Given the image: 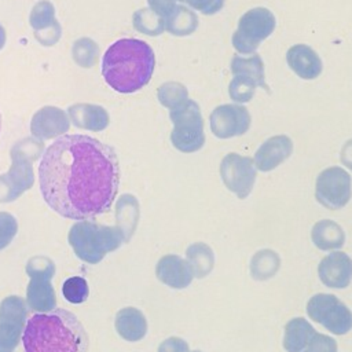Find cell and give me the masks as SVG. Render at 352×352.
<instances>
[{"label":"cell","mask_w":352,"mask_h":352,"mask_svg":"<svg viewBox=\"0 0 352 352\" xmlns=\"http://www.w3.org/2000/svg\"><path fill=\"white\" fill-rule=\"evenodd\" d=\"M312 242L320 250L340 249L345 242V234L342 228L333 220L318 221L311 231Z\"/></svg>","instance_id":"19"},{"label":"cell","mask_w":352,"mask_h":352,"mask_svg":"<svg viewBox=\"0 0 352 352\" xmlns=\"http://www.w3.org/2000/svg\"><path fill=\"white\" fill-rule=\"evenodd\" d=\"M133 26L140 33L148 36H158L165 29V21L162 16L155 14L150 8H143L135 12L133 15Z\"/></svg>","instance_id":"24"},{"label":"cell","mask_w":352,"mask_h":352,"mask_svg":"<svg viewBox=\"0 0 352 352\" xmlns=\"http://www.w3.org/2000/svg\"><path fill=\"white\" fill-rule=\"evenodd\" d=\"M155 66L153 48L139 38H120L102 58L104 81L117 92L132 94L148 84Z\"/></svg>","instance_id":"3"},{"label":"cell","mask_w":352,"mask_h":352,"mask_svg":"<svg viewBox=\"0 0 352 352\" xmlns=\"http://www.w3.org/2000/svg\"><path fill=\"white\" fill-rule=\"evenodd\" d=\"M293 143L286 135H276L267 139L254 154V166L261 172H270L290 157Z\"/></svg>","instance_id":"14"},{"label":"cell","mask_w":352,"mask_h":352,"mask_svg":"<svg viewBox=\"0 0 352 352\" xmlns=\"http://www.w3.org/2000/svg\"><path fill=\"white\" fill-rule=\"evenodd\" d=\"M275 25V15L265 7L246 11L239 18L238 28L232 34V47L241 54H254L261 41L272 34Z\"/></svg>","instance_id":"6"},{"label":"cell","mask_w":352,"mask_h":352,"mask_svg":"<svg viewBox=\"0 0 352 352\" xmlns=\"http://www.w3.org/2000/svg\"><path fill=\"white\" fill-rule=\"evenodd\" d=\"M257 82L246 76H234L228 85L230 98L236 103H245L252 100L254 91L257 88Z\"/></svg>","instance_id":"26"},{"label":"cell","mask_w":352,"mask_h":352,"mask_svg":"<svg viewBox=\"0 0 352 352\" xmlns=\"http://www.w3.org/2000/svg\"><path fill=\"white\" fill-rule=\"evenodd\" d=\"M318 272L324 286L344 289L352 279V260L344 252H333L322 258Z\"/></svg>","instance_id":"13"},{"label":"cell","mask_w":352,"mask_h":352,"mask_svg":"<svg viewBox=\"0 0 352 352\" xmlns=\"http://www.w3.org/2000/svg\"><path fill=\"white\" fill-rule=\"evenodd\" d=\"M341 162L352 170V139L348 140L341 150Z\"/></svg>","instance_id":"33"},{"label":"cell","mask_w":352,"mask_h":352,"mask_svg":"<svg viewBox=\"0 0 352 352\" xmlns=\"http://www.w3.org/2000/svg\"><path fill=\"white\" fill-rule=\"evenodd\" d=\"M26 307L21 297L8 296L0 304V352H14L25 329Z\"/></svg>","instance_id":"11"},{"label":"cell","mask_w":352,"mask_h":352,"mask_svg":"<svg viewBox=\"0 0 352 352\" xmlns=\"http://www.w3.org/2000/svg\"><path fill=\"white\" fill-rule=\"evenodd\" d=\"M305 348L302 352H337V342L329 336L315 333Z\"/></svg>","instance_id":"29"},{"label":"cell","mask_w":352,"mask_h":352,"mask_svg":"<svg viewBox=\"0 0 352 352\" xmlns=\"http://www.w3.org/2000/svg\"><path fill=\"white\" fill-rule=\"evenodd\" d=\"M67 239L78 258L89 264H96L109 252L120 248L126 236L120 227L80 220L72 226Z\"/></svg>","instance_id":"4"},{"label":"cell","mask_w":352,"mask_h":352,"mask_svg":"<svg viewBox=\"0 0 352 352\" xmlns=\"http://www.w3.org/2000/svg\"><path fill=\"white\" fill-rule=\"evenodd\" d=\"M220 176L224 186L236 194L238 198L243 199L254 186L256 166L252 158L230 153L221 160Z\"/></svg>","instance_id":"10"},{"label":"cell","mask_w":352,"mask_h":352,"mask_svg":"<svg viewBox=\"0 0 352 352\" xmlns=\"http://www.w3.org/2000/svg\"><path fill=\"white\" fill-rule=\"evenodd\" d=\"M158 352H190L188 344L179 337H169L158 346Z\"/></svg>","instance_id":"32"},{"label":"cell","mask_w":352,"mask_h":352,"mask_svg":"<svg viewBox=\"0 0 352 352\" xmlns=\"http://www.w3.org/2000/svg\"><path fill=\"white\" fill-rule=\"evenodd\" d=\"M169 117L173 122L170 142L175 148L182 153H194L204 147V118L197 102L191 99L182 102L170 109Z\"/></svg>","instance_id":"5"},{"label":"cell","mask_w":352,"mask_h":352,"mask_svg":"<svg viewBox=\"0 0 352 352\" xmlns=\"http://www.w3.org/2000/svg\"><path fill=\"white\" fill-rule=\"evenodd\" d=\"M198 28L197 14L186 6H176L165 18V29L173 36H188Z\"/></svg>","instance_id":"20"},{"label":"cell","mask_w":352,"mask_h":352,"mask_svg":"<svg viewBox=\"0 0 352 352\" xmlns=\"http://www.w3.org/2000/svg\"><path fill=\"white\" fill-rule=\"evenodd\" d=\"M155 274L162 283L173 289L187 287L194 278L188 263L176 254L161 257L157 263Z\"/></svg>","instance_id":"15"},{"label":"cell","mask_w":352,"mask_h":352,"mask_svg":"<svg viewBox=\"0 0 352 352\" xmlns=\"http://www.w3.org/2000/svg\"><path fill=\"white\" fill-rule=\"evenodd\" d=\"M316 331L304 318H294L286 323L283 348L287 352H302Z\"/></svg>","instance_id":"18"},{"label":"cell","mask_w":352,"mask_h":352,"mask_svg":"<svg viewBox=\"0 0 352 352\" xmlns=\"http://www.w3.org/2000/svg\"><path fill=\"white\" fill-rule=\"evenodd\" d=\"M186 257H187L186 261L188 263L194 276L197 278L206 276L212 271L214 264V256L212 249L202 242H197L188 246L186 252Z\"/></svg>","instance_id":"22"},{"label":"cell","mask_w":352,"mask_h":352,"mask_svg":"<svg viewBox=\"0 0 352 352\" xmlns=\"http://www.w3.org/2000/svg\"><path fill=\"white\" fill-rule=\"evenodd\" d=\"M231 72L234 76H246L253 78L260 88H264L267 92H270V88L265 82L264 63L257 54H253L248 58L239 55L234 56L231 60Z\"/></svg>","instance_id":"21"},{"label":"cell","mask_w":352,"mask_h":352,"mask_svg":"<svg viewBox=\"0 0 352 352\" xmlns=\"http://www.w3.org/2000/svg\"><path fill=\"white\" fill-rule=\"evenodd\" d=\"M38 182L44 201L56 213L94 219L109 212L117 195L118 160L113 147L92 136L63 135L45 148Z\"/></svg>","instance_id":"1"},{"label":"cell","mask_w":352,"mask_h":352,"mask_svg":"<svg viewBox=\"0 0 352 352\" xmlns=\"http://www.w3.org/2000/svg\"><path fill=\"white\" fill-rule=\"evenodd\" d=\"M23 352H87L88 334L67 309L34 314L22 333Z\"/></svg>","instance_id":"2"},{"label":"cell","mask_w":352,"mask_h":352,"mask_svg":"<svg viewBox=\"0 0 352 352\" xmlns=\"http://www.w3.org/2000/svg\"><path fill=\"white\" fill-rule=\"evenodd\" d=\"M307 314L329 331L342 336L352 329V312L334 294L319 293L309 298Z\"/></svg>","instance_id":"8"},{"label":"cell","mask_w":352,"mask_h":352,"mask_svg":"<svg viewBox=\"0 0 352 352\" xmlns=\"http://www.w3.org/2000/svg\"><path fill=\"white\" fill-rule=\"evenodd\" d=\"M192 352H201V351H192Z\"/></svg>","instance_id":"36"},{"label":"cell","mask_w":352,"mask_h":352,"mask_svg":"<svg viewBox=\"0 0 352 352\" xmlns=\"http://www.w3.org/2000/svg\"><path fill=\"white\" fill-rule=\"evenodd\" d=\"M224 1L226 0H184V3H187L192 10L201 11L205 15H213L219 12L223 8Z\"/></svg>","instance_id":"30"},{"label":"cell","mask_w":352,"mask_h":352,"mask_svg":"<svg viewBox=\"0 0 352 352\" xmlns=\"http://www.w3.org/2000/svg\"><path fill=\"white\" fill-rule=\"evenodd\" d=\"M176 1L184 3V0H148V6H150V10H153L155 14L162 16L165 21V18L175 10Z\"/></svg>","instance_id":"31"},{"label":"cell","mask_w":352,"mask_h":352,"mask_svg":"<svg viewBox=\"0 0 352 352\" xmlns=\"http://www.w3.org/2000/svg\"><path fill=\"white\" fill-rule=\"evenodd\" d=\"M351 187L349 173L340 166H330L319 173L315 184V197L327 209H341L351 199Z\"/></svg>","instance_id":"9"},{"label":"cell","mask_w":352,"mask_h":352,"mask_svg":"<svg viewBox=\"0 0 352 352\" xmlns=\"http://www.w3.org/2000/svg\"><path fill=\"white\" fill-rule=\"evenodd\" d=\"M210 129L220 139L241 136L250 128V114L248 109L238 103L217 106L209 117Z\"/></svg>","instance_id":"12"},{"label":"cell","mask_w":352,"mask_h":352,"mask_svg":"<svg viewBox=\"0 0 352 352\" xmlns=\"http://www.w3.org/2000/svg\"><path fill=\"white\" fill-rule=\"evenodd\" d=\"M4 40H6V34H4V29H3V26L0 25V48L3 47V44H4Z\"/></svg>","instance_id":"34"},{"label":"cell","mask_w":352,"mask_h":352,"mask_svg":"<svg viewBox=\"0 0 352 352\" xmlns=\"http://www.w3.org/2000/svg\"><path fill=\"white\" fill-rule=\"evenodd\" d=\"M116 330L126 341H139L146 336L147 322L139 309L126 307L116 315Z\"/></svg>","instance_id":"17"},{"label":"cell","mask_w":352,"mask_h":352,"mask_svg":"<svg viewBox=\"0 0 352 352\" xmlns=\"http://www.w3.org/2000/svg\"><path fill=\"white\" fill-rule=\"evenodd\" d=\"M62 294L66 301L72 304H81L88 298V283L81 276H72L63 282Z\"/></svg>","instance_id":"27"},{"label":"cell","mask_w":352,"mask_h":352,"mask_svg":"<svg viewBox=\"0 0 352 352\" xmlns=\"http://www.w3.org/2000/svg\"><path fill=\"white\" fill-rule=\"evenodd\" d=\"M30 282L26 290V301L32 311L48 312L55 308V290L51 278L55 274L54 263L47 257H33L26 265Z\"/></svg>","instance_id":"7"},{"label":"cell","mask_w":352,"mask_h":352,"mask_svg":"<svg viewBox=\"0 0 352 352\" xmlns=\"http://www.w3.org/2000/svg\"><path fill=\"white\" fill-rule=\"evenodd\" d=\"M188 99L187 88L177 81H168L158 88V100L162 106L173 109Z\"/></svg>","instance_id":"25"},{"label":"cell","mask_w":352,"mask_h":352,"mask_svg":"<svg viewBox=\"0 0 352 352\" xmlns=\"http://www.w3.org/2000/svg\"><path fill=\"white\" fill-rule=\"evenodd\" d=\"M289 67L302 80H314L319 77L323 69L320 56L307 44H296L286 52Z\"/></svg>","instance_id":"16"},{"label":"cell","mask_w":352,"mask_h":352,"mask_svg":"<svg viewBox=\"0 0 352 352\" xmlns=\"http://www.w3.org/2000/svg\"><path fill=\"white\" fill-rule=\"evenodd\" d=\"M69 113L76 125L85 128L87 120H92L95 131L103 129L109 122V116L103 107L91 106V104H77L69 109Z\"/></svg>","instance_id":"23"},{"label":"cell","mask_w":352,"mask_h":352,"mask_svg":"<svg viewBox=\"0 0 352 352\" xmlns=\"http://www.w3.org/2000/svg\"><path fill=\"white\" fill-rule=\"evenodd\" d=\"M18 231L15 217L7 212H0V250L7 248Z\"/></svg>","instance_id":"28"},{"label":"cell","mask_w":352,"mask_h":352,"mask_svg":"<svg viewBox=\"0 0 352 352\" xmlns=\"http://www.w3.org/2000/svg\"><path fill=\"white\" fill-rule=\"evenodd\" d=\"M0 128H1V114H0Z\"/></svg>","instance_id":"35"}]
</instances>
